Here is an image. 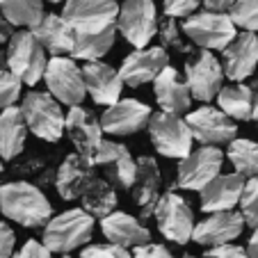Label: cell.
I'll use <instances>...</instances> for the list:
<instances>
[{"label":"cell","mask_w":258,"mask_h":258,"mask_svg":"<svg viewBox=\"0 0 258 258\" xmlns=\"http://www.w3.org/2000/svg\"><path fill=\"white\" fill-rule=\"evenodd\" d=\"M229 16L233 19L235 28H242L244 32H258V0H238Z\"/></svg>","instance_id":"33"},{"label":"cell","mask_w":258,"mask_h":258,"mask_svg":"<svg viewBox=\"0 0 258 258\" xmlns=\"http://www.w3.org/2000/svg\"><path fill=\"white\" fill-rule=\"evenodd\" d=\"M48 3H67V0H48Z\"/></svg>","instance_id":"49"},{"label":"cell","mask_w":258,"mask_h":258,"mask_svg":"<svg viewBox=\"0 0 258 258\" xmlns=\"http://www.w3.org/2000/svg\"><path fill=\"white\" fill-rule=\"evenodd\" d=\"M133 258H176V256L167 247H162V244L149 242V244L137 247L135 251H133Z\"/></svg>","instance_id":"40"},{"label":"cell","mask_w":258,"mask_h":258,"mask_svg":"<svg viewBox=\"0 0 258 258\" xmlns=\"http://www.w3.org/2000/svg\"><path fill=\"white\" fill-rule=\"evenodd\" d=\"M101 231L107 238V242L123 249H137L142 244L151 242V231L146 229L137 217H133L128 213H119V210H114L112 215L101 219Z\"/></svg>","instance_id":"23"},{"label":"cell","mask_w":258,"mask_h":258,"mask_svg":"<svg viewBox=\"0 0 258 258\" xmlns=\"http://www.w3.org/2000/svg\"><path fill=\"white\" fill-rule=\"evenodd\" d=\"M59 258H73V256H71V253H62V256H59Z\"/></svg>","instance_id":"48"},{"label":"cell","mask_w":258,"mask_h":258,"mask_svg":"<svg viewBox=\"0 0 258 258\" xmlns=\"http://www.w3.org/2000/svg\"><path fill=\"white\" fill-rule=\"evenodd\" d=\"M0 174H3V158H0ZM0 187H3V185H0Z\"/></svg>","instance_id":"50"},{"label":"cell","mask_w":258,"mask_h":258,"mask_svg":"<svg viewBox=\"0 0 258 258\" xmlns=\"http://www.w3.org/2000/svg\"><path fill=\"white\" fill-rule=\"evenodd\" d=\"M158 14L153 0H126L119 7L117 30L135 48H149V41L158 34Z\"/></svg>","instance_id":"11"},{"label":"cell","mask_w":258,"mask_h":258,"mask_svg":"<svg viewBox=\"0 0 258 258\" xmlns=\"http://www.w3.org/2000/svg\"><path fill=\"white\" fill-rule=\"evenodd\" d=\"M80 258H133V253H128V249L117 247V244H89L83 249Z\"/></svg>","instance_id":"37"},{"label":"cell","mask_w":258,"mask_h":258,"mask_svg":"<svg viewBox=\"0 0 258 258\" xmlns=\"http://www.w3.org/2000/svg\"><path fill=\"white\" fill-rule=\"evenodd\" d=\"M21 112L28 123V131L44 142H57L67 133V114L59 101L48 92H30L21 101Z\"/></svg>","instance_id":"3"},{"label":"cell","mask_w":258,"mask_h":258,"mask_svg":"<svg viewBox=\"0 0 258 258\" xmlns=\"http://www.w3.org/2000/svg\"><path fill=\"white\" fill-rule=\"evenodd\" d=\"M14 258H53V256H50V251L44 247V242L28 240V242L21 247V251L14 253Z\"/></svg>","instance_id":"42"},{"label":"cell","mask_w":258,"mask_h":258,"mask_svg":"<svg viewBox=\"0 0 258 258\" xmlns=\"http://www.w3.org/2000/svg\"><path fill=\"white\" fill-rule=\"evenodd\" d=\"M133 197L140 208V217L146 219L156 213V206L160 201V167L156 158L142 156L137 158V176L133 185Z\"/></svg>","instance_id":"25"},{"label":"cell","mask_w":258,"mask_h":258,"mask_svg":"<svg viewBox=\"0 0 258 258\" xmlns=\"http://www.w3.org/2000/svg\"><path fill=\"white\" fill-rule=\"evenodd\" d=\"M117 25L101 34H76V44H73L71 57L73 59H87V62H101L103 55H107L114 46L117 37Z\"/></svg>","instance_id":"31"},{"label":"cell","mask_w":258,"mask_h":258,"mask_svg":"<svg viewBox=\"0 0 258 258\" xmlns=\"http://www.w3.org/2000/svg\"><path fill=\"white\" fill-rule=\"evenodd\" d=\"M253 98H256V94L251 87L235 83L229 87H222V92L217 94V105L233 121H249V119H253Z\"/></svg>","instance_id":"28"},{"label":"cell","mask_w":258,"mask_h":258,"mask_svg":"<svg viewBox=\"0 0 258 258\" xmlns=\"http://www.w3.org/2000/svg\"><path fill=\"white\" fill-rule=\"evenodd\" d=\"M204 258H249L247 249L238 247V244H222V247H213L204 253Z\"/></svg>","instance_id":"39"},{"label":"cell","mask_w":258,"mask_h":258,"mask_svg":"<svg viewBox=\"0 0 258 258\" xmlns=\"http://www.w3.org/2000/svg\"><path fill=\"white\" fill-rule=\"evenodd\" d=\"M238 0H204L206 12H219V14H229Z\"/></svg>","instance_id":"43"},{"label":"cell","mask_w":258,"mask_h":258,"mask_svg":"<svg viewBox=\"0 0 258 258\" xmlns=\"http://www.w3.org/2000/svg\"><path fill=\"white\" fill-rule=\"evenodd\" d=\"M183 258H197V256H192V253H185V256H183Z\"/></svg>","instance_id":"51"},{"label":"cell","mask_w":258,"mask_h":258,"mask_svg":"<svg viewBox=\"0 0 258 258\" xmlns=\"http://www.w3.org/2000/svg\"><path fill=\"white\" fill-rule=\"evenodd\" d=\"M94 235V217L83 208L64 210L44 226V247L50 253H69L85 247Z\"/></svg>","instance_id":"2"},{"label":"cell","mask_w":258,"mask_h":258,"mask_svg":"<svg viewBox=\"0 0 258 258\" xmlns=\"http://www.w3.org/2000/svg\"><path fill=\"white\" fill-rule=\"evenodd\" d=\"M167 67H169L167 50L162 46H153V48H135L131 55H126L119 73L128 87H140L153 83Z\"/></svg>","instance_id":"15"},{"label":"cell","mask_w":258,"mask_h":258,"mask_svg":"<svg viewBox=\"0 0 258 258\" xmlns=\"http://www.w3.org/2000/svg\"><path fill=\"white\" fill-rule=\"evenodd\" d=\"M7 67V53L3 48H0V71H3V69Z\"/></svg>","instance_id":"46"},{"label":"cell","mask_w":258,"mask_h":258,"mask_svg":"<svg viewBox=\"0 0 258 258\" xmlns=\"http://www.w3.org/2000/svg\"><path fill=\"white\" fill-rule=\"evenodd\" d=\"M21 80L16 78L10 69H3L0 71V112L7 110V107H14V103L21 96Z\"/></svg>","instance_id":"36"},{"label":"cell","mask_w":258,"mask_h":258,"mask_svg":"<svg viewBox=\"0 0 258 258\" xmlns=\"http://www.w3.org/2000/svg\"><path fill=\"white\" fill-rule=\"evenodd\" d=\"M183 32L201 50H222V53L238 37V28H235L233 19L229 14H219V12L192 14L183 23Z\"/></svg>","instance_id":"5"},{"label":"cell","mask_w":258,"mask_h":258,"mask_svg":"<svg viewBox=\"0 0 258 258\" xmlns=\"http://www.w3.org/2000/svg\"><path fill=\"white\" fill-rule=\"evenodd\" d=\"M94 165L103 167L105 171V180L112 183L117 187H128L135 185V176H137V160H133L131 151L119 142L103 140L101 149H98Z\"/></svg>","instance_id":"18"},{"label":"cell","mask_w":258,"mask_h":258,"mask_svg":"<svg viewBox=\"0 0 258 258\" xmlns=\"http://www.w3.org/2000/svg\"><path fill=\"white\" fill-rule=\"evenodd\" d=\"M247 180L240 174H219L201 190V210L204 213H226L233 210L242 199Z\"/></svg>","instance_id":"22"},{"label":"cell","mask_w":258,"mask_h":258,"mask_svg":"<svg viewBox=\"0 0 258 258\" xmlns=\"http://www.w3.org/2000/svg\"><path fill=\"white\" fill-rule=\"evenodd\" d=\"M0 210L25 229H39L53 219V206L46 195L25 180H12L0 187Z\"/></svg>","instance_id":"1"},{"label":"cell","mask_w":258,"mask_h":258,"mask_svg":"<svg viewBox=\"0 0 258 258\" xmlns=\"http://www.w3.org/2000/svg\"><path fill=\"white\" fill-rule=\"evenodd\" d=\"M80 201H83L85 213H89L92 217L105 219L117 208V192H114L112 183H107L105 178H94V183L87 187Z\"/></svg>","instance_id":"29"},{"label":"cell","mask_w":258,"mask_h":258,"mask_svg":"<svg viewBox=\"0 0 258 258\" xmlns=\"http://www.w3.org/2000/svg\"><path fill=\"white\" fill-rule=\"evenodd\" d=\"M67 135L73 142V146L78 149L80 156L94 162L98 149L103 144V128L101 119L94 117V112L85 110V107L76 105L69 107L67 112Z\"/></svg>","instance_id":"17"},{"label":"cell","mask_w":258,"mask_h":258,"mask_svg":"<svg viewBox=\"0 0 258 258\" xmlns=\"http://www.w3.org/2000/svg\"><path fill=\"white\" fill-rule=\"evenodd\" d=\"M28 123L23 119L21 107H7L0 112V158L3 160H14L25 146L28 137Z\"/></svg>","instance_id":"27"},{"label":"cell","mask_w":258,"mask_h":258,"mask_svg":"<svg viewBox=\"0 0 258 258\" xmlns=\"http://www.w3.org/2000/svg\"><path fill=\"white\" fill-rule=\"evenodd\" d=\"M247 253H249V258H258V229H253L251 238H249V242H247Z\"/></svg>","instance_id":"45"},{"label":"cell","mask_w":258,"mask_h":258,"mask_svg":"<svg viewBox=\"0 0 258 258\" xmlns=\"http://www.w3.org/2000/svg\"><path fill=\"white\" fill-rule=\"evenodd\" d=\"M94 162L87 160L80 153H71L64 158V162L59 165L57 174H55V187H57L59 197L64 201L83 199V195L87 192V187L94 183Z\"/></svg>","instance_id":"21"},{"label":"cell","mask_w":258,"mask_h":258,"mask_svg":"<svg viewBox=\"0 0 258 258\" xmlns=\"http://www.w3.org/2000/svg\"><path fill=\"white\" fill-rule=\"evenodd\" d=\"M153 217H156L158 231L176 244H187L195 235V213L190 204L176 192H165L160 197Z\"/></svg>","instance_id":"10"},{"label":"cell","mask_w":258,"mask_h":258,"mask_svg":"<svg viewBox=\"0 0 258 258\" xmlns=\"http://www.w3.org/2000/svg\"><path fill=\"white\" fill-rule=\"evenodd\" d=\"M226 158L231 160L235 174L244 178H258V144L251 140L235 137L226 149Z\"/></svg>","instance_id":"32"},{"label":"cell","mask_w":258,"mask_h":258,"mask_svg":"<svg viewBox=\"0 0 258 258\" xmlns=\"http://www.w3.org/2000/svg\"><path fill=\"white\" fill-rule=\"evenodd\" d=\"M3 3H5V0H0V5H3Z\"/></svg>","instance_id":"52"},{"label":"cell","mask_w":258,"mask_h":258,"mask_svg":"<svg viewBox=\"0 0 258 258\" xmlns=\"http://www.w3.org/2000/svg\"><path fill=\"white\" fill-rule=\"evenodd\" d=\"M30 32L44 46L46 53H50L53 57H64L67 53L71 55L73 44H76V32L62 19V14H46V19Z\"/></svg>","instance_id":"26"},{"label":"cell","mask_w":258,"mask_h":258,"mask_svg":"<svg viewBox=\"0 0 258 258\" xmlns=\"http://www.w3.org/2000/svg\"><path fill=\"white\" fill-rule=\"evenodd\" d=\"M16 235L5 222H0V258H14Z\"/></svg>","instance_id":"41"},{"label":"cell","mask_w":258,"mask_h":258,"mask_svg":"<svg viewBox=\"0 0 258 258\" xmlns=\"http://www.w3.org/2000/svg\"><path fill=\"white\" fill-rule=\"evenodd\" d=\"M48 57L39 41L30 30H19L7 44V69L14 73L23 85H37L44 80Z\"/></svg>","instance_id":"4"},{"label":"cell","mask_w":258,"mask_h":258,"mask_svg":"<svg viewBox=\"0 0 258 258\" xmlns=\"http://www.w3.org/2000/svg\"><path fill=\"white\" fill-rule=\"evenodd\" d=\"M222 165H224V153L219 151V146H201L192 151L185 160L178 162L176 185L183 190L201 192L210 180L222 174Z\"/></svg>","instance_id":"12"},{"label":"cell","mask_w":258,"mask_h":258,"mask_svg":"<svg viewBox=\"0 0 258 258\" xmlns=\"http://www.w3.org/2000/svg\"><path fill=\"white\" fill-rule=\"evenodd\" d=\"M158 37H160V44L162 48H174L178 53H192V48L187 44H183V37H180V28L176 23V19L171 16H165L158 25Z\"/></svg>","instance_id":"34"},{"label":"cell","mask_w":258,"mask_h":258,"mask_svg":"<svg viewBox=\"0 0 258 258\" xmlns=\"http://www.w3.org/2000/svg\"><path fill=\"white\" fill-rule=\"evenodd\" d=\"M222 67H224V76L233 83L247 80L258 67L256 32H240L222 53Z\"/></svg>","instance_id":"20"},{"label":"cell","mask_w":258,"mask_h":258,"mask_svg":"<svg viewBox=\"0 0 258 258\" xmlns=\"http://www.w3.org/2000/svg\"><path fill=\"white\" fill-rule=\"evenodd\" d=\"M153 94L160 105L162 112L169 114H183L190 110L192 105V92L187 83L180 78V73L174 67H167L165 71L153 80Z\"/></svg>","instance_id":"24"},{"label":"cell","mask_w":258,"mask_h":258,"mask_svg":"<svg viewBox=\"0 0 258 258\" xmlns=\"http://www.w3.org/2000/svg\"><path fill=\"white\" fill-rule=\"evenodd\" d=\"M185 121L192 131V137L204 146L231 144L238 135V126H235L233 119L213 105H204L195 112H190Z\"/></svg>","instance_id":"13"},{"label":"cell","mask_w":258,"mask_h":258,"mask_svg":"<svg viewBox=\"0 0 258 258\" xmlns=\"http://www.w3.org/2000/svg\"><path fill=\"white\" fill-rule=\"evenodd\" d=\"M0 12L14 28L34 30L46 19L44 0H5L0 5Z\"/></svg>","instance_id":"30"},{"label":"cell","mask_w":258,"mask_h":258,"mask_svg":"<svg viewBox=\"0 0 258 258\" xmlns=\"http://www.w3.org/2000/svg\"><path fill=\"white\" fill-rule=\"evenodd\" d=\"M201 5H204V0H165V16H171V19L187 16L190 19Z\"/></svg>","instance_id":"38"},{"label":"cell","mask_w":258,"mask_h":258,"mask_svg":"<svg viewBox=\"0 0 258 258\" xmlns=\"http://www.w3.org/2000/svg\"><path fill=\"white\" fill-rule=\"evenodd\" d=\"M224 78V67L210 50L199 48L185 59V83L192 92V98L197 101L210 103L213 98H217Z\"/></svg>","instance_id":"9"},{"label":"cell","mask_w":258,"mask_h":258,"mask_svg":"<svg viewBox=\"0 0 258 258\" xmlns=\"http://www.w3.org/2000/svg\"><path fill=\"white\" fill-rule=\"evenodd\" d=\"M253 119L258 121V92H256V98H253Z\"/></svg>","instance_id":"47"},{"label":"cell","mask_w":258,"mask_h":258,"mask_svg":"<svg viewBox=\"0 0 258 258\" xmlns=\"http://www.w3.org/2000/svg\"><path fill=\"white\" fill-rule=\"evenodd\" d=\"M153 112L146 103L137 101V98H121L119 103L110 105L105 112L101 114V128L103 133L117 137L135 135L142 128L149 126Z\"/></svg>","instance_id":"14"},{"label":"cell","mask_w":258,"mask_h":258,"mask_svg":"<svg viewBox=\"0 0 258 258\" xmlns=\"http://www.w3.org/2000/svg\"><path fill=\"white\" fill-rule=\"evenodd\" d=\"M244 217L242 213L235 210H226V213H210L206 219H201L195 226V240L201 247H222V244H231L233 240H238L244 231Z\"/></svg>","instance_id":"16"},{"label":"cell","mask_w":258,"mask_h":258,"mask_svg":"<svg viewBox=\"0 0 258 258\" xmlns=\"http://www.w3.org/2000/svg\"><path fill=\"white\" fill-rule=\"evenodd\" d=\"M119 7L114 0H67L62 19L76 34H101L117 25Z\"/></svg>","instance_id":"6"},{"label":"cell","mask_w":258,"mask_h":258,"mask_svg":"<svg viewBox=\"0 0 258 258\" xmlns=\"http://www.w3.org/2000/svg\"><path fill=\"white\" fill-rule=\"evenodd\" d=\"M83 78H85V87L87 94L92 96L94 103L98 105H114L121 101V92H123V78L121 73L114 67L105 62H85L83 67Z\"/></svg>","instance_id":"19"},{"label":"cell","mask_w":258,"mask_h":258,"mask_svg":"<svg viewBox=\"0 0 258 258\" xmlns=\"http://www.w3.org/2000/svg\"><path fill=\"white\" fill-rule=\"evenodd\" d=\"M149 135L156 146V151L165 158H176V160H185L192 153V131L185 119L178 114L169 112H156L149 121Z\"/></svg>","instance_id":"7"},{"label":"cell","mask_w":258,"mask_h":258,"mask_svg":"<svg viewBox=\"0 0 258 258\" xmlns=\"http://www.w3.org/2000/svg\"><path fill=\"white\" fill-rule=\"evenodd\" d=\"M44 83L48 87V94L55 101L64 103L69 107H76L85 101L87 87H85L83 69L76 64L73 57H53L48 59V67L44 73Z\"/></svg>","instance_id":"8"},{"label":"cell","mask_w":258,"mask_h":258,"mask_svg":"<svg viewBox=\"0 0 258 258\" xmlns=\"http://www.w3.org/2000/svg\"><path fill=\"white\" fill-rule=\"evenodd\" d=\"M240 213L244 217V224L258 229V178L247 180L242 199H240Z\"/></svg>","instance_id":"35"},{"label":"cell","mask_w":258,"mask_h":258,"mask_svg":"<svg viewBox=\"0 0 258 258\" xmlns=\"http://www.w3.org/2000/svg\"><path fill=\"white\" fill-rule=\"evenodd\" d=\"M14 34H16L14 32V25H12L10 21L3 16V12H0V46H3V44H10Z\"/></svg>","instance_id":"44"}]
</instances>
